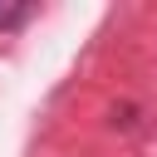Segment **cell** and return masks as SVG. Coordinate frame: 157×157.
<instances>
[{"mask_svg":"<svg viewBox=\"0 0 157 157\" xmlns=\"http://www.w3.org/2000/svg\"><path fill=\"white\" fill-rule=\"evenodd\" d=\"M34 20V5H0V29H25Z\"/></svg>","mask_w":157,"mask_h":157,"instance_id":"cell-1","label":"cell"}]
</instances>
